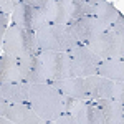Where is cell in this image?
Instances as JSON below:
<instances>
[{"label": "cell", "instance_id": "obj_10", "mask_svg": "<svg viewBox=\"0 0 124 124\" xmlns=\"http://www.w3.org/2000/svg\"><path fill=\"white\" fill-rule=\"evenodd\" d=\"M18 68H20V78L27 85H40L46 83V78L43 73V66L40 61V53L31 55L18 60Z\"/></svg>", "mask_w": 124, "mask_h": 124}, {"label": "cell", "instance_id": "obj_21", "mask_svg": "<svg viewBox=\"0 0 124 124\" xmlns=\"http://www.w3.org/2000/svg\"><path fill=\"white\" fill-rule=\"evenodd\" d=\"M113 101L123 104L124 103V81H114L113 85Z\"/></svg>", "mask_w": 124, "mask_h": 124}, {"label": "cell", "instance_id": "obj_22", "mask_svg": "<svg viewBox=\"0 0 124 124\" xmlns=\"http://www.w3.org/2000/svg\"><path fill=\"white\" fill-rule=\"evenodd\" d=\"M17 5H18L17 0H0V12L10 15V13H13V10L17 8Z\"/></svg>", "mask_w": 124, "mask_h": 124}, {"label": "cell", "instance_id": "obj_3", "mask_svg": "<svg viewBox=\"0 0 124 124\" xmlns=\"http://www.w3.org/2000/svg\"><path fill=\"white\" fill-rule=\"evenodd\" d=\"M35 37L40 51H70L79 45L68 25H43L35 31Z\"/></svg>", "mask_w": 124, "mask_h": 124}, {"label": "cell", "instance_id": "obj_8", "mask_svg": "<svg viewBox=\"0 0 124 124\" xmlns=\"http://www.w3.org/2000/svg\"><path fill=\"white\" fill-rule=\"evenodd\" d=\"M41 15L46 25H70L71 0H46L41 7Z\"/></svg>", "mask_w": 124, "mask_h": 124}, {"label": "cell", "instance_id": "obj_20", "mask_svg": "<svg viewBox=\"0 0 124 124\" xmlns=\"http://www.w3.org/2000/svg\"><path fill=\"white\" fill-rule=\"evenodd\" d=\"M83 17H93V7L85 0H71V23ZM70 23V25H71Z\"/></svg>", "mask_w": 124, "mask_h": 124}, {"label": "cell", "instance_id": "obj_25", "mask_svg": "<svg viewBox=\"0 0 124 124\" xmlns=\"http://www.w3.org/2000/svg\"><path fill=\"white\" fill-rule=\"evenodd\" d=\"M7 108H8V103L3 99V96L0 94V116H5V113H7Z\"/></svg>", "mask_w": 124, "mask_h": 124}, {"label": "cell", "instance_id": "obj_16", "mask_svg": "<svg viewBox=\"0 0 124 124\" xmlns=\"http://www.w3.org/2000/svg\"><path fill=\"white\" fill-rule=\"evenodd\" d=\"M93 104L101 111L104 124H124V109L123 104L113 99H96Z\"/></svg>", "mask_w": 124, "mask_h": 124}, {"label": "cell", "instance_id": "obj_11", "mask_svg": "<svg viewBox=\"0 0 124 124\" xmlns=\"http://www.w3.org/2000/svg\"><path fill=\"white\" fill-rule=\"evenodd\" d=\"M50 85L56 89L61 96H68L78 101H91L88 91L85 86V79L83 78H66V79H58V81H51Z\"/></svg>", "mask_w": 124, "mask_h": 124}, {"label": "cell", "instance_id": "obj_5", "mask_svg": "<svg viewBox=\"0 0 124 124\" xmlns=\"http://www.w3.org/2000/svg\"><path fill=\"white\" fill-rule=\"evenodd\" d=\"M40 61L46 83L71 78V63L68 51H40Z\"/></svg>", "mask_w": 124, "mask_h": 124}, {"label": "cell", "instance_id": "obj_14", "mask_svg": "<svg viewBox=\"0 0 124 124\" xmlns=\"http://www.w3.org/2000/svg\"><path fill=\"white\" fill-rule=\"evenodd\" d=\"M30 85L20 83H3L0 85V94L8 104H28Z\"/></svg>", "mask_w": 124, "mask_h": 124}, {"label": "cell", "instance_id": "obj_1", "mask_svg": "<svg viewBox=\"0 0 124 124\" xmlns=\"http://www.w3.org/2000/svg\"><path fill=\"white\" fill-rule=\"evenodd\" d=\"M28 106L41 121H55L63 114V96L48 83L30 85Z\"/></svg>", "mask_w": 124, "mask_h": 124}, {"label": "cell", "instance_id": "obj_12", "mask_svg": "<svg viewBox=\"0 0 124 124\" xmlns=\"http://www.w3.org/2000/svg\"><path fill=\"white\" fill-rule=\"evenodd\" d=\"M70 114L78 124H104L101 111L93 104V101H76Z\"/></svg>", "mask_w": 124, "mask_h": 124}, {"label": "cell", "instance_id": "obj_19", "mask_svg": "<svg viewBox=\"0 0 124 124\" xmlns=\"http://www.w3.org/2000/svg\"><path fill=\"white\" fill-rule=\"evenodd\" d=\"M99 76L108 78L111 81H124V63L123 60H101L98 73Z\"/></svg>", "mask_w": 124, "mask_h": 124}, {"label": "cell", "instance_id": "obj_17", "mask_svg": "<svg viewBox=\"0 0 124 124\" xmlns=\"http://www.w3.org/2000/svg\"><path fill=\"white\" fill-rule=\"evenodd\" d=\"M3 117L15 124H43V121L30 109L28 104H8Z\"/></svg>", "mask_w": 124, "mask_h": 124}, {"label": "cell", "instance_id": "obj_13", "mask_svg": "<svg viewBox=\"0 0 124 124\" xmlns=\"http://www.w3.org/2000/svg\"><path fill=\"white\" fill-rule=\"evenodd\" d=\"M113 85H114V81L99 76V75H93V76L85 78V86L91 101L111 99L113 98Z\"/></svg>", "mask_w": 124, "mask_h": 124}, {"label": "cell", "instance_id": "obj_27", "mask_svg": "<svg viewBox=\"0 0 124 124\" xmlns=\"http://www.w3.org/2000/svg\"><path fill=\"white\" fill-rule=\"evenodd\" d=\"M43 124H55V121H43Z\"/></svg>", "mask_w": 124, "mask_h": 124}, {"label": "cell", "instance_id": "obj_6", "mask_svg": "<svg viewBox=\"0 0 124 124\" xmlns=\"http://www.w3.org/2000/svg\"><path fill=\"white\" fill-rule=\"evenodd\" d=\"M70 63H71V75L75 78H88L98 73V66L101 63V58H98L85 45H76L68 51Z\"/></svg>", "mask_w": 124, "mask_h": 124}, {"label": "cell", "instance_id": "obj_26", "mask_svg": "<svg viewBox=\"0 0 124 124\" xmlns=\"http://www.w3.org/2000/svg\"><path fill=\"white\" fill-rule=\"evenodd\" d=\"M0 124H15V123H12L10 119H7V117H3V116H0Z\"/></svg>", "mask_w": 124, "mask_h": 124}, {"label": "cell", "instance_id": "obj_2", "mask_svg": "<svg viewBox=\"0 0 124 124\" xmlns=\"http://www.w3.org/2000/svg\"><path fill=\"white\" fill-rule=\"evenodd\" d=\"M2 50H3L5 55L15 58V60L40 53L38 46H37L35 31L20 28V27H15V25H10L7 28L5 37H3Z\"/></svg>", "mask_w": 124, "mask_h": 124}, {"label": "cell", "instance_id": "obj_7", "mask_svg": "<svg viewBox=\"0 0 124 124\" xmlns=\"http://www.w3.org/2000/svg\"><path fill=\"white\" fill-rule=\"evenodd\" d=\"M10 20H13L12 25L30 30V31H37L43 25H46L43 20V15H41V8H33L31 5H28L27 0L18 2V5L13 10V15Z\"/></svg>", "mask_w": 124, "mask_h": 124}, {"label": "cell", "instance_id": "obj_9", "mask_svg": "<svg viewBox=\"0 0 124 124\" xmlns=\"http://www.w3.org/2000/svg\"><path fill=\"white\" fill-rule=\"evenodd\" d=\"M68 28L79 45H86L93 37L106 30L94 17H83V18L73 22L71 25H68Z\"/></svg>", "mask_w": 124, "mask_h": 124}, {"label": "cell", "instance_id": "obj_4", "mask_svg": "<svg viewBox=\"0 0 124 124\" xmlns=\"http://www.w3.org/2000/svg\"><path fill=\"white\" fill-rule=\"evenodd\" d=\"M88 46L101 60H123L124 58V35L116 33L113 28H108L89 40Z\"/></svg>", "mask_w": 124, "mask_h": 124}, {"label": "cell", "instance_id": "obj_23", "mask_svg": "<svg viewBox=\"0 0 124 124\" xmlns=\"http://www.w3.org/2000/svg\"><path fill=\"white\" fill-rule=\"evenodd\" d=\"M8 22H10V15H7V13L0 15V48L3 45V37H5L7 28H8Z\"/></svg>", "mask_w": 124, "mask_h": 124}, {"label": "cell", "instance_id": "obj_18", "mask_svg": "<svg viewBox=\"0 0 124 124\" xmlns=\"http://www.w3.org/2000/svg\"><path fill=\"white\" fill-rule=\"evenodd\" d=\"M20 68L18 60L8 56V55H0V85L3 83H20Z\"/></svg>", "mask_w": 124, "mask_h": 124}, {"label": "cell", "instance_id": "obj_15", "mask_svg": "<svg viewBox=\"0 0 124 124\" xmlns=\"http://www.w3.org/2000/svg\"><path fill=\"white\" fill-rule=\"evenodd\" d=\"M91 7H93V17H94L106 30L111 28L113 23L121 17V13L109 3L104 0H89Z\"/></svg>", "mask_w": 124, "mask_h": 124}, {"label": "cell", "instance_id": "obj_24", "mask_svg": "<svg viewBox=\"0 0 124 124\" xmlns=\"http://www.w3.org/2000/svg\"><path fill=\"white\" fill-rule=\"evenodd\" d=\"M55 124H78V123L71 114H61L58 119H55Z\"/></svg>", "mask_w": 124, "mask_h": 124}, {"label": "cell", "instance_id": "obj_28", "mask_svg": "<svg viewBox=\"0 0 124 124\" xmlns=\"http://www.w3.org/2000/svg\"><path fill=\"white\" fill-rule=\"evenodd\" d=\"M0 15H2V12H0Z\"/></svg>", "mask_w": 124, "mask_h": 124}]
</instances>
